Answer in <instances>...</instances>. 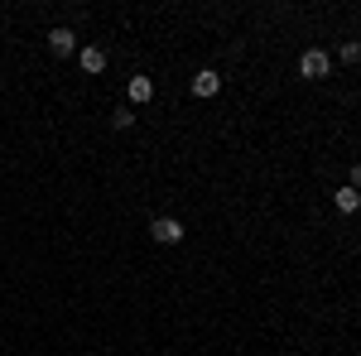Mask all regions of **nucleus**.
<instances>
[{"mask_svg":"<svg viewBox=\"0 0 361 356\" xmlns=\"http://www.w3.org/2000/svg\"><path fill=\"white\" fill-rule=\"evenodd\" d=\"M299 73H304L308 82H318V78H328V73H333V58L323 54V49H304V58H299Z\"/></svg>","mask_w":361,"mask_h":356,"instance_id":"1","label":"nucleus"},{"mask_svg":"<svg viewBox=\"0 0 361 356\" xmlns=\"http://www.w3.org/2000/svg\"><path fill=\"white\" fill-rule=\"evenodd\" d=\"M149 236H154L159 246H178V241H183V221L178 217H154L149 221Z\"/></svg>","mask_w":361,"mask_h":356,"instance_id":"2","label":"nucleus"},{"mask_svg":"<svg viewBox=\"0 0 361 356\" xmlns=\"http://www.w3.org/2000/svg\"><path fill=\"white\" fill-rule=\"evenodd\" d=\"M126 97H130L135 106H145V102H154V82H149V78H130V82H126Z\"/></svg>","mask_w":361,"mask_h":356,"instance_id":"6","label":"nucleus"},{"mask_svg":"<svg viewBox=\"0 0 361 356\" xmlns=\"http://www.w3.org/2000/svg\"><path fill=\"white\" fill-rule=\"evenodd\" d=\"M111 125H116V130H130V125H135V111H130V106H121V111L111 116Z\"/></svg>","mask_w":361,"mask_h":356,"instance_id":"9","label":"nucleus"},{"mask_svg":"<svg viewBox=\"0 0 361 356\" xmlns=\"http://www.w3.org/2000/svg\"><path fill=\"white\" fill-rule=\"evenodd\" d=\"M337 58H342V63H357V58H361V44H357V39H342Z\"/></svg>","mask_w":361,"mask_h":356,"instance_id":"8","label":"nucleus"},{"mask_svg":"<svg viewBox=\"0 0 361 356\" xmlns=\"http://www.w3.org/2000/svg\"><path fill=\"white\" fill-rule=\"evenodd\" d=\"M333 207H337V212H347V217H352V212L361 207V192L352 188V183H347V188H337V192H333Z\"/></svg>","mask_w":361,"mask_h":356,"instance_id":"7","label":"nucleus"},{"mask_svg":"<svg viewBox=\"0 0 361 356\" xmlns=\"http://www.w3.org/2000/svg\"><path fill=\"white\" fill-rule=\"evenodd\" d=\"M49 49H54L58 58H68V54H78V34L68 25H58V29H49Z\"/></svg>","mask_w":361,"mask_h":356,"instance_id":"3","label":"nucleus"},{"mask_svg":"<svg viewBox=\"0 0 361 356\" xmlns=\"http://www.w3.org/2000/svg\"><path fill=\"white\" fill-rule=\"evenodd\" d=\"M78 63H82V73H106V49H97V44H87V49H78Z\"/></svg>","mask_w":361,"mask_h":356,"instance_id":"5","label":"nucleus"},{"mask_svg":"<svg viewBox=\"0 0 361 356\" xmlns=\"http://www.w3.org/2000/svg\"><path fill=\"white\" fill-rule=\"evenodd\" d=\"M217 92H222V73L202 68V73L193 78V97H202V102H207V97H217Z\"/></svg>","mask_w":361,"mask_h":356,"instance_id":"4","label":"nucleus"},{"mask_svg":"<svg viewBox=\"0 0 361 356\" xmlns=\"http://www.w3.org/2000/svg\"><path fill=\"white\" fill-rule=\"evenodd\" d=\"M352 188H357V192H361V164H357V168H352Z\"/></svg>","mask_w":361,"mask_h":356,"instance_id":"10","label":"nucleus"}]
</instances>
